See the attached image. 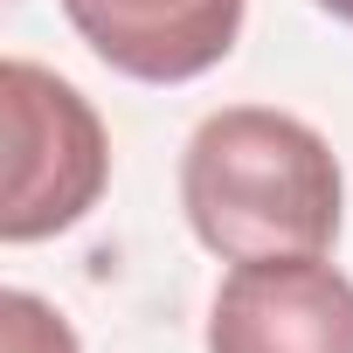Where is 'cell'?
Listing matches in <instances>:
<instances>
[{
  "label": "cell",
  "instance_id": "cell-1",
  "mask_svg": "<svg viewBox=\"0 0 353 353\" xmlns=\"http://www.w3.org/2000/svg\"><path fill=\"white\" fill-rule=\"evenodd\" d=\"M181 208L222 263L325 256L339 236L346 181L332 145L270 104L208 111L181 152Z\"/></svg>",
  "mask_w": 353,
  "mask_h": 353
},
{
  "label": "cell",
  "instance_id": "cell-2",
  "mask_svg": "<svg viewBox=\"0 0 353 353\" xmlns=\"http://www.w3.org/2000/svg\"><path fill=\"white\" fill-rule=\"evenodd\" d=\"M8 97V194H0V236L8 243H42L77 229L104 181H111V139L77 83L56 70L8 56L0 70Z\"/></svg>",
  "mask_w": 353,
  "mask_h": 353
},
{
  "label": "cell",
  "instance_id": "cell-3",
  "mask_svg": "<svg viewBox=\"0 0 353 353\" xmlns=\"http://www.w3.org/2000/svg\"><path fill=\"white\" fill-rule=\"evenodd\" d=\"M208 353H353V277L325 256L236 263L208 305Z\"/></svg>",
  "mask_w": 353,
  "mask_h": 353
},
{
  "label": "cell",
  "instance_id": "cell-5",
  "mask_svg": "<svg viewBox=\"0 0 353 353\" xmlns=\"http://www.w3.org/2000/svg\"><path fill=\"white\" fill-rule=\"evenodd\" d=\"M0 353H77V332L35 291H8L0 298Z\"/></svg>",
  "mask_w": 353,
  "mask_h": 353
},
{
  "label": "cell",
  "instance_id": "cell-6",
  "mask_svg": "<svg viewBox=\"0 0 353 353\" xmlns=\"http://www.w3.org/2000/svg\"><path fill=\"white\" fill-rule=\"evenodd\" d=\"M312 8H325L332 21H346V28H353V0H312Z\"/></svg>",
  "mask_w": 353,
  "mask_h": 353
},
{
  "label": "cell",
  "instance_id": "cell-4",
  "mask_svg": "<svg viewBox=\"0 0 353 353\" xmlns=\"http://www.w3.org/2000/svg\"><path fill=\"white\" fill-rule=\"evenodd\" d=\"M63 14L132 83H194L243 35V0H63Z\"/></svg>",
  "mask_w": 353,
  "mask_h": 353
}]
</instances>
